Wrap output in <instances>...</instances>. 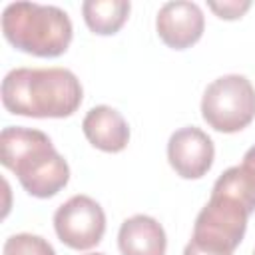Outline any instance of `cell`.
Wrapping results in <instances>:
<instances>
[{
	"label": "cell",
	"instance_id": "cell-16",
	"mask_svg": "<svg viewBox=\"0 0 255 255\" xmlns=\"http://www.w3.org/2000/svg\"><path fill=\"white\" fill-rule=\"evenodd\" d=\"M86 255H106V253H86Z\"/></svg>",
	"mask_w": 255,
	"mask_h": 255
},
{
	"label": "cell",
	"instance_id": "cell-10",
	"mask_svg": "<svg viewBox=\"0 0 255 255\" xmlns=\"http://www.w3.org/2000/svg\"><path fill=\"white\" fill-rule=\"evenodd\" d=\"M118 247L122 255H165V229L151 215H131L120 225Z\"/></svg>",
	"mask_w": 255,
	"mask_h": 255
},
{
	"label": "cell",
	"instance_id": "cell-15",
	"mask_svg": "<svg viewBox=\"0 0 255 255\" xmlns=\"http://www.w3.org/2000/svg\"><path fill=\"white\" fill-rule=\"evenodd\" d=\"M183 255H217V253L203 251V249H199V247H195V245L187 243V245H185V249H183Z\"/></svg>",
	"mask_w": 255,
	"mask_h": 255
},
{
	"label": "cell",
	"instance_id": "cell-4",
	"mask_svg": "<svg viewBox=\"0 0 255 255\" xmlns=\"http://www.w3.org/2000/svg\"><path fill=\"white\" fill-rule=\"evenodd\" d=\"M2 34L16 50L38 56H62L74 36L66 10L38 2H10L2 12Z\"/></svg>",
	"mask_w": 255,
	"mask_h": 255
},
{
	"label": "cell",
	"instance_id": "cell-3",
	"mask_svg": "<svg viewBox=\"0 0 255 255\" xmlns=\"http://www.w3.org/2000/svg\"><path fill=\"white\" fill-rule=\"evenodd\" d=\"M0 161L38 199H50L70 181V165L52 139L34 128L8 126L0 133Z\"/></svg>",
	"mask_w": 255,
	"mask_h": 255
},
{
	"label": "cell",
	"instance_id": "cell-9",
	"mask_svg": "<svg viewBox=\"0 0 255 255\" xmlns=\"http://www.w3.org/2000/svg\"><path fill=\"white\" fill-rule=\"evenodd\" d=\"M86 139L100 151L120 153L129 143V126L112 106H94L82 120Z\"/></svg>",
	"mask_w": 255,
	"mask_h": 255
},
{
	"label": "cell",
	"instance_id": "cell-8",
	"mask_svg": "<svg viewBox=\"0 0 255 255\" xmlns=\"http://www.w3.org/2000/svg\"><path fill=\"white\" fill-rule=\"evenodd\" d=\"M159 40L171 50H185L199 42L205 30V16L195 2H165L155 16Z\"/></svg>",
	"mask_w": 255,
	"mask_h": 255
},
{
	"label": "cell",
	"instance_id": "cell-1",
	"mask_svg": "<svg viewBox=\"0 0 255 255\" xmlns=\"http://www.w3.org/2000/svg\"><path fill=\"white\" fill-rule=\"evenodd\" d=\"M255 213V183L241 165L227 167L213 183L211 197L197 213L189 243L217 255H233Z\"/></svg>",
	"mask_w": 255,
	"mask_h": 255
},
{
	"label": "cell",
	"instance_id": "cell-2",
	"mask_svg": "<svg viewBox=\"0 0 255 255\" xmlns=\"http://www.w3.org/2000/svg\"><path fill=\"white\" fill-rule=\"evenodd\" d=\"M6 112L24 118H70L84 100L78 76L68 68H14L0 88Z\"/></svg>",
	"mask_w": 255,
	"mask_h": 255
},
{
	"label": "cell",
	"instance_id": "cell-12",
	"mask_svg": "<svg viewBox=\"0 0 255 255\" xmlns=\"http://www.w3.org/2000/svg\"><path fill=\"white\" fill-rule=\"evenodd\" d=\"M2 255H56L52 243L34 233H16L4 241Z\"/></svg>",
	"mask_w": 255,
	"mask_h": 255
},
{
	"label": "cell",
	"instance_id": "cell-5",
	"mask_svg": "<svg viewBox=\"0 0 255 255\" xmlns=\"http://www.w3.org/2000/svg\"><path fill=\"white\" fill-rule=\"evenodd\" d=\"M203 122L221 133H237L255 120V86L241 74L215 78L201 98Z\"/></svg>",
	"mask_w": 255,
	"mask_h": 255
},
{
	"label": "cell",
	"instance_id": "cell-6",
	"mask_svg": "<svg viewBox=\"0 0 255 255\" xmlns=\"http://www.w3.org/2000/svg\"><path fill=\"white\" fill-rule=\"evenodd\" d=\"M58 239L76 251L96 247L106 233V213L90 195H72L54 213Z\"/></svg>",
	"mask_w": 255,
	"mask_h": 255
},
{
	"label": "cell",
	"instance_id": "cell-13",
	"mask_svg": "<svg viewBox=\"0 0 255 255\" xmlns=\"http://www.w3.org/2000/svg\"><path fill=\"white\" fill-rule=\"evenodd\" d=\"M207 6L221 20H237L251 8V2L249 0H241V2L239 0H225V2H207Z\"/></svg>",
	"mask_w": 255,
	"mask_h": 255
},
{
	"label": "cell",
	"instance_id": "cell-17",
	"mask_svg": "<svg viewBox=\"0 0 255 255\" xmlns=\"http://www.w3.org/2000/svg\"><path fill=\"white\" fill-rule=\"evenodd\" d=\"M253 255H255V249H253Z\"/></svg>",
	"mask_w": 255,
	"mask_h": 255
},
{
	"label": "cell",
	"instance_id": "cell-11",
	"mask_svg": "<svg viewBox=\"0 0 255 255\" xmlns=\"http://www.w3.org/2000/svg\"><path fill=\"white\" fill-rule=\"evenodd\" d=\"M129 10L131 4L128 0H86L82 4L84 22L98 36H112L120 32Z\"/></svg>",
	"mask_w": 255,
	"mask_h": 255
},
{
	"label": "cell",
	"instance_id": "cell-7",
	"mask_svg": "<svg viewBox=\"0 0 255 255\" xmlns=\"http://www.w3.org/2000/svg\"><path fill=\"white\" fill-rule=\"evenodd\" d=\"M215 159L213 139L195 126L175 129L167 141V161L183 179L203 177Z\"/></svg>",
	"mask_w": 255,
	"mask_h": 255
},
{
	"label": "cell",
	"instance_id": "cell-14",
	"mask_svg": "<svg viewBox=\"0 0 255 255\" xmlns=\"http://www.w3.org/2000/svg\"><path fill=\"white\" fill-rule=\"evenodd\" d=\"M241 167L247 171V175L253 179V183H255V143L245 151V155H243V161H241Z\"/></svg>",
	"mask_w": 255,
	"mask_h": 255
}]
</instances>
